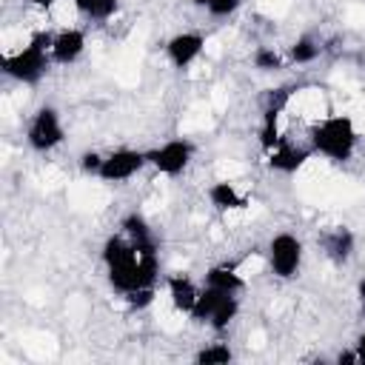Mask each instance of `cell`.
<instances>
[{"label": "cell", "instance_id": "6da1fadb", "mask_svg": "<svg viewBox=\"0 0 365 365\" xmlns=\"http://www.w3.org/2000/svg\"><path fill=\"white\" fill-rule=\"evenodd\" d=\"M103 265H106L108 285L120 297H128L131 291H140V288H154L160 277V254L137 251L123 231L111 234L103 242Z\"/></svg>", "mask_w": 365, "mask_h": 365}, {"label": "cell", "instance_id": "7a4b0ae2", "mask_svg": "<svg viewBox=\"0 0 365 365\" xmlns=\"http://www.w3.org/2000/svg\"><path fill=\"white\" fill-rule=\"evenodd\" d=\"M356 125L348 114H328L317 120L308 131V143L314 154H322L331 163H348L356 151Z\"/></svg>", "mask_w": 365, "mask_h": 365}, {"label": "cell", "instance_id": "3957f363", "mask_svg": "<svg viewBox=\"0 0 365 365\" xmlns=\"http://www.w3.org/2000/svg\"><path fill=\"white\" fill-rule=\"evenodd\" d=\"M51 40H54L51 31H37L23 48L3 54V60H0L3 74L17 80V83H26V86L40 83L43 74L48 71V66L54 63L51 60Z\"/></svg>", "mask_w": 365, "mask_h": 365}, {"label": "cell", "instance_id": "277c9868", "mask_svg": "<svg viewBox=\"0 0 365 365\" xmlns=\"http://www.w3.org/2000/svg\"><path fill=\"white\" fill-rule=\"evenodd\" d=\"M66 140V131H63V120H60V111L54 106H40L31 120H29V128H26V143L31 151H54L60 143Z\"/></svg>", "mask_w": 365, "mask_h": 365}, {"label": "cell", "instance_id": "5b68a950", "mask_svg": "<svg viewBox=\"0 0 365 365\" xmlns=\"http://www.w3.org/2000/svg\"><path fill=\"white\" fill-rule=\"evenodd\" d=\"M268 268L274 277L279 279H294L299 274V265H302V242L299 237L288 234V231H279L268 240Z\"/></svg>", "mask_w": 365, "mask_h": 365}, {"label": "cell", "instance_id": "8992f818", "mask_svg": "<svg viewBox=\"0 0 365 365\" xmlns=\"http://www.w3.org/2000/svg\"><path fill=\"white\" fill-rule=\"evenodd\" d=\"M145 157H148V165L154 171H160L165 177H177V174H182L188 168V163L194 157V143L185 140V137H174V140L145 151Z\"/></svg>", "mask_w": 365, "mask_h": 365}, {"label": "cell", "instance_id": "52a82bcc", "mask_svg": "<svg viewBox=\"0 0 365 365\" xmlns=\"http://www.w3.org/2000/svg\"><path fill=\"white\" fill-rule=\"evenodd\" d=\"M143 165H148V157H145V151H140V148H117V151H111V154H106V160H103V168H100V180L103 182H125V180H131L137 171H143Z\"/></svg>", "mask_w": 365, "mask_h": 365}, {"label": "cell", "instance_id": "ba28073f", "mask_svg": "<svg viewBox=\"0 0 365 365\" xmlns=\"http://www.w3.org/2000/svg\"><path fill=\"white\" fill-rule=\"evenodd\" d=\"M314 157L311 143H294L288 137H279V143L268 151V168L279 171V174H297L308 160Z\"/></svg>", "mask_w": 365, "mask_h": 365}, {"label": "cell", "instance_id": "9c48e42d", "mask_svg": "<svg viewBox=\"0 0 365 365\" xmlns=\"http://www.w3.org/2000/svg\"><path fill=\"white\" fill-rule=\"evenodd\" d=\"M205 48V37L200 31H180L165 43V57L174 68H188Z\"/></svg>", "mask_w": 365, "mask_h": 365}, {"label": "cell", "instance_id": "30bf717a", "mask_svg": "<svg viewBox=\"0 0 365 365\" xmlns=\"http://www.w3.org/2000/svg\"><path fill=\"white\" fill-rule=\"evenodd\" d=\"M319 248L334 265H345L356 251V237L348 225H334L319 234Z\"/></svg>", "mask_w": 365, "mask_h": 365}, {"label": "cell", "instance_id": "8fae6325", "mask_svg": "<svg viewBox=\"0 0 365 365\" xmlns=\"http://www.w3.org/2000/svg\"><path fill=\"white\" fill-rule=\"evenodd\" d=\"M86 51V31L83 29H60L51 40V60L57 66H71Z\"/></svg>", "mask_w": 365, "mask_h": 365}, {"label": "cell", "instance_id": "7c38bea8", "mask_svg": "<svg viewBox=\"0 0 365 365\" xmlns=\"http://www.w3.org/2000/svg\"><path fill=\"white\" fill-rule=\"evenodd\" d=\"M120 228H123V234L134 242L137 251H143V254H157V251H160L157 237H154V231H151V225L145 222L143 214H137V211L125 214L123 222H120Z\"/></svg>", "mask_w": 365, "mask_h": 365}, {"label": "cell", "instance_id": "4fadbf2b", "mask_svg": "<svg viewBox=\"0 0 365 365\" xmlns=\"http://www.w3.org/2000/svg\"><path fill=\"white\" fill-rule=\"evenodd\" d=\"M165 288H168L171 305H174L180 314H191V308H194V302H197V294H200V288L194 285V279L185 277V274H168V277H165Z\"/></svg>", "mask_w": 365, "mask_h": 365}, {"label": "cell", "instance_id": "5bb4252c", "mask_svg": "<svg viewBox=\"0 0 365 365\" xmlns=\"http://www.w3.org/2000/svg\"><path fill=\"white\" fill-rule=\"evenodd\" d=\"M208 200H211V205H214L217 211H234V208H245V205H248V197L240 194L237 185L228 182V180L211 182V185H208Z\"/></svg>", "mask_w": 365, "mask_h": 365}, {"label": "cell", "instance_id": "9a60e30c", "mask_svg": "<svg viewBox=\"0 0 365 365\" xmlns=\"http://www.w3.org/2000/svg\"><path fill=\"white\" fill-rule=\"evenodd\" d=\"M205 285L220 288V291H225V294H240V291L245 288V279H242V274H240L234 265L222 262V265H211V268L205 271Z\"/></svg>", "mask_w": 365, "mask_h": 365}, {"label": "cell", "instance_id": "2e32d148", "mask_svg": "<svg viewBox=\"0 0 365 365\" xmlns=\"http://www.w3.org/2000/svg\"><path fill=\"white\" fill-rule=\"evenodd\" d=\"M325 51V46H322V40L317 37V34H299L294 43H291V48H288V60L291 63H297V66H305V63H314L319 54Z\"/></svg>", "mask_w": 365, "mask_h": 365}, {"label": "cell", "instance_id": "e0dca14e", "mask_svg": "<svg viewBox=\"0 0 365 365\" xmlns=\"http://www.w3.org/2000/svg\"><path fill=\"white\" fill-rule=\"evenodd\" d=\"M237 314H240V299H237V294H222V299L217 302V308H214V314H211V319H208V328L217 331V334H222V331H228V325L237 319Z\"/></svg>", "mask_w": 365, "mask_h": 365}, {"label": "cell", "instance_id": "ac0fdd59", "mask_svg": "<svg viewBox=\"0 0 365 365\" xmlns=\"http://www.w3.org/2000/svg\"><path fill=\"white\" fill-rule=\"evenodd\" d=\"M222 294L225 291H220V288H211V285H202L200 288V294H197V302H194V308H191V319L194 322H200V325H208V319H211V314H214V308H217V302L222 299Z\"/></svg>", "mask_w": 365, "mask_h": 365}, {"label": "cell", "instance_id": "d6986e66", "mask_svg": "<svg viewBox=\"0 0 365 365\" xmlns=\"http://www.w3.org/2000/svg\"><path fill=\"white\" fill-rule=\"evenodd\" d=\"M74 9L86 17V20H94V23H106L117 14L120 9V0H74Z\"/></svg>", "mask_w": 365, "mask_h": 365}, {"label": "cell", "instance_id": "ffe728a7", "mask_svg": "<svg viewBox=\"0 0 365 365\" xmlns=\"http://www.w3.org/2000/svg\"><path fill=\"white\" fill-rule=\"evenodd\" d=\"M231 359H234V351L225 342H211V345H205L194 354L197 365H228Z\"/></svg>", "mask_w": 365, "mask_h": 365}, {"label": "cell", "instance_id": "44dd1931", "mask_svg": "<svg viewBox=\"0 0 365 365\" xmlns=\"http://www.w3.org/2000/svg\"><path fill=\"white\" fill-rule=\"evenodd\" d=\"M251 63H254V68H259V71H279V68L285 66L282 57H279L271 46H257L254 54H251Z\"/></svg>", "mask_w": 365, "mask_h": 365}, {"label": "cell", "instance_id": "7402d4cb", "mask_svg": "<svg viewBox=\"0 0 365 365\" xmlns=\"http://www.w3.org/2000/svg\"><path fill=\"white\" fill-rule=\"evenodd\" d=\"M191 3L205 9L211 17H231L242 6V0H191Z\"/></svg>", "mask_w": 365, "mask_h": 365}, {"label": "cell", "instance_id": "603a6c76", "mask_svg": "<svg viewBox=\"0 0 365 365\" xmlns=\"http://www.w3.org/2000/svg\"><path fill=\"white\" fill-rule=\"evenodd\" d=\"M103 154L100 151H83L80 154V171L83 174H88V177H97L100 174V168H103Z\"/></svg>", "mask_w": 365, "mask_h": 365}, {"label": "cell", "instance_id": "cb8c5ba5", "mask_svg": "<svg viewBox=\"0 0 365 365\" xmlns=\"http://www.w3.org/2000/svg\"><path fill=\"white\" fill-rule=\"evenodd\" d=\"M125 302H128V308H134V311H143V308H148L151 302H154V288H140V291H131L128 297H123Z\"/></svg>", "mask_w": 365, "mask_h": 365}, {"label": "cell", "instance_id": "d4e9b609", "mask_svg": "<svg viewBox=\"0 0 365 365\" xmlns=\"http://www.w3.org/2000/svg\"><path fill=\"white\" fill-rule=\"evenodd\" d=\"M336 362H339V365H362V362H359V354H356V348H351V351H342V354L336 356Z\"/></svg>", "mask_w": 365, "mask_h": 365}, {"label": "cell", "instance_id": "484cf974", "mask_svg": "<svg viewBox=\"0 0 365 365\" xmlns=\"http://www.w3.org/2000/svg\"><path fill=\"white\" fill-rule=\"evenodd\" d=\"M356 302H359V317H365V277L356 282Z\"/></svg>", "mask_w": 365, "mask_h": 365}, {"label": "cell", "instance_id": "4316f807", "mask_svg": "<svg viewBox=\"0 0 365 365\" xmlns=\"http://www.w3.org/2000/svg\"><path fill=\"white\" fill-rule=\"evenodd\" d=\"M354 348H356V354H359V362L365 365V331L356 336V342H354Z\"/></svg>", "mask_w": 365, "mask_h": 365}, {"label": "cell", "instance_id": "83f0119b", "mask_svg": "<svg viewBox=\"0 0 365 365\" xmlns=\"http://www.w3.org/2000/svg\"><path fill=\"white\" fill-rule=\"evenodd\" d=\"M26 3H31V6H40V9H48V6H54L57 0H26Z\"/></svg>", "mask_w": 365, "mask_h": 365}, {"label": "cell", "instance_id": "f1b7e54d", "mask_svg": "<svg viewBox=\"0 0 365 365\" xmlns=\"http://www.w3.org/2000/svg\"><path fill=\"white\" fill-rule=\"evenodd\" d=\"M362 66H365V54H362Z\"/></svg>", "mask_w": 365, "mask_h": 365}]
</instances>
